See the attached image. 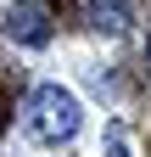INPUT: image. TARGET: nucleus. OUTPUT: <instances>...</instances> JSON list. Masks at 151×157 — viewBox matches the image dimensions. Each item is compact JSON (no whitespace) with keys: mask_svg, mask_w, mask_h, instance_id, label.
<instances>
[{"mask_svg":"<svg viewBox=\"0 0 151 157\" xmlns=\"http://www.w3.org/2000/svg\"><path fill=\"white\" fill-rule=\"evenodd\" d=\"M84 124V107H79V95L62 90V84H39L28 95V112H23V135L34 146H67L73 135H79Z\"/></svg>","mask_w":151,"mask_h":157,"instance_id":"nucleus-1","label":"nucleus"},{"mask_svg":"<svg viewBox=\"0 0 151 157\" xmlns=\"http://www.w3.org/2000/svg\"><path fill=\"white\" fill-rule=\"evenodd\" d=\"M6 39H17V45H28V51L50 45V11L39 6V0H17V6L6 11Z\"/></svg>","mask_w":151,"mask_h":157,"instance_id":"nucleus-2","label":"nucleus"},{"mask_svg":"<svg viewBox=\"0 0 151 157\" xmlns=\"http://www.w3.org/2000/svg\"><path fill=\"white\" fill-rule=\"evenodd\" d=\"M84 17L95 34H123L129 28V0H84Z\"/></svg>","mask_w":151,"mask_h":157,"instance_id":"nucleus-3","label":"nucleus"},{"mask_svg":"<svg viewBox=\"0 0 151 157\" xmlns=\"http://www.w3.org/2000/svg\"><path fill=\"white\" fill-rule=\"evenodd\" d=\"M106 157H129V146H123V129H118V124L106 129Z\"/></svg>","mask_w":151,"mask_h":157,"instance_id":"nucleus-4","label":"nucleus"},{"mask_svg":"<svg viewBox=\"0 0 151 157\" xmlns=\"http://www.w3.org/2000/svg\"><path fill=\"white\" fill-rule=\"evenodd\" d=\"M145 62H151V39H145Z\"/></svg>","mask_w":151,"mask_h":157,"instance_id":"nucleus-5","label":"nucleus"}]
</instances>
